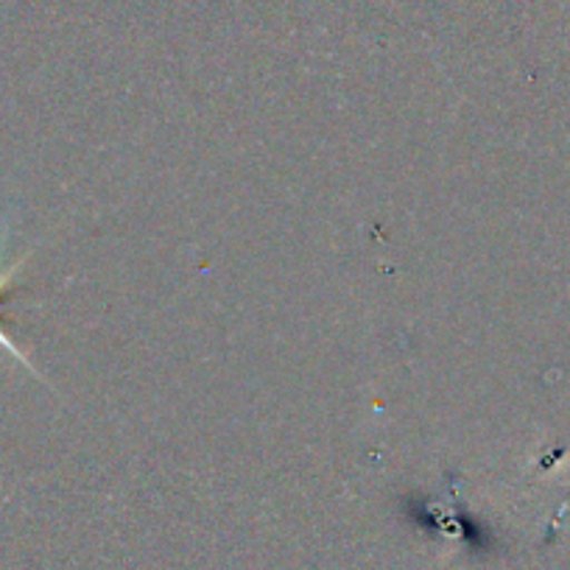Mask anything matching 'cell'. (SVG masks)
I'll return each instance as SVG.
<instances>
[{"instance_id": "cell-1", "label": "cell", "mask_w": 570, "mask_h": 570, "mask_svg": "<svg viewBox=\"0 0 570 570\" xmlns=\"http://www.w3.org/2000/svg\"><path fill=\"white\" fill-rule=\"evenodd\" d=\"M0 344H3V347H7V350H9V353H12V355H14V358H18V361H23V364H26V366H29V358H26V355H23V353H20V350H18V347H14V344H12V342H9V336H7V333H3V331H0Z\"/></svg>"}, {"instance_id": "cell-2", "label": "cell", "mask_w": 570, "mask_h": 570, "mask_svg": "<svg viewBox=\"0 0 570 570\" xmlns=\"http://www.w3.org/2000/svg\"><path fill=\"white\" fill-rule=\"evenodd\" d=\"M18 268H20V263H18V266H12V268H9L7 274H0V292H3V288H7L9 283H12V274L18 272Z\"/></svg>"}]
</instances>
